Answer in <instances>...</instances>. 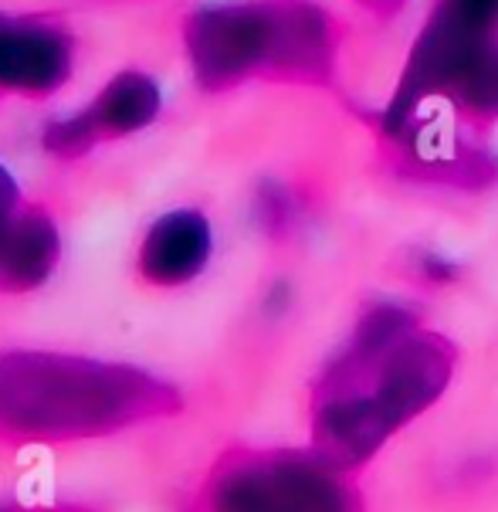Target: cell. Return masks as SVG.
Masks as SVG:
<instances>
[{
  "label": "cell",
  "mask_w": 498,
  "mask_h": 512,
  "mask_svg": "<svg viewBox=\"0 0 498 512\" xmlns=\"http://www.w3.org/2000/svg\"><path fill=\"white\" fill-rule=\"evenodd\" d=\"M458 350L414 306L380 299L360 312L312 394V448L360 472L410 421L448 394Z\"/></svg>",
  "instance_id": "cell-1"
},
{
  "label": "cell",
  "mask_w": 498,
  "mask_h": 512,
  "mask_svg": "<svg viewBox=\"0 0 498 512\" xmlns=\"http://www.w3.org/2000/svg\"><path fill=\"white\" fill-rule=\"evenodd\" d=\"M180 411V394L150 370L72 353H0V438H102Z\"/></svg>",
  "instance_id": "cell-2"
},
{
  "label": "cell",
  "mask_w": 498,
  "mask_h": 512,
  "mask_svg": "<svg viewBox=\"0 0 498 512\" xmlns=\"http://www.w3.org/2000/svg\"><path fill=\"white\" fill-rule=\"evenodd\" d=\"M183 45L204 92L248 78L326 82L336 65V24L312 0H217L187 17Z\"/></svg>",
  "instance_id": "cell-3"
},
{
  "label": "cell",
  "mask_w": 498,
  "mask_h": 512,
  "mask_svg": "<svg viewBox=\"0 0 498 512\" xmlns=\"http://www.w3.org/2000/svg\"><path fill=\"white\" fill-rule=\"evenodd\" d=\"M353 472L316 448H265L224 458L207 485V512H363Z\"/></svg>",
  "instance_id": "cell-4"
},
{
  "label": "cell",
  "mask_w": 498,
  "mask_h": 512,
  "mask_svg": "<svg viewBox=\"0 0 498 512\" xmlns=\"http://www.w3.org/2000/svg\"><path fill=\"white\" fill-rule=\"evenodd\" d=\"M492 48H498V0H434L410 45L380 123L404 136L427 102L444 99Z\"/></svg>",
  "instance_id": "cell-5"
},
{
  "label": "cell",
  "mask_w": 498,
  "mask_h": 512,
  "mask_svg": "<svg viewBox=\"0 0 498 512\" xmlns=\"http://www.w3.org/2000/svg\"><path fill=\"white\" fill-rule=\"evenodd\" d=\"M160 109V85L146 72L126 68V72L112 75L85 109L48 123L45 133H41V143H45L48 153L72 160V156H85L102 140H119V136L146 129L150 123H156Z\"/></svg>",
  "instance_id": "cell-6"
},
{
  "label": "cell",
  "mask_w": 498,
  "mask_h": 512,
  "mask_svg": "<svg viewBox=\"0 0 498 512\" xmlns=\"http://www.w3.org/2000/svg\"><path fill=\"white\" fill-rule=\"evenodd\" d=\"M75 41L38 14H0V92L45 99L72 78Z\"/></svg>",
  "instance_id": "cell-7"
},
{
  "label": "cell",
  "mask_w": 498,
  "mask_h": 512,
  "mask_svg": "<svg viewBox=\"0 0 498 512\" xmlns=\"http://www.w3.org/2000/svg\"><path fill=\"white\" fill-rule=\"evenodd\" d=\"M214 255V228L194 207H180L150 224L139 248V275L160 289L194 282Z\"/></svg>",
  "instance_id": "cell-8"
},
{
  "label": "cell",
  "mask_w": 498,
  "mask_h": 512,
  "mask_svg": "<svg viewBox=\"0 0 498 512\" xmlns=\"http://www.w3.org/2000/svg\"><path fill=\"white\" fill-rule=\"evenodd\" d=\"M61 234L51 214L24 207L0 248V292H31L58 268Z\"/></svg>",
  "instance_id": "cell-9"
},
{
  "label": "cell",
  "mask_w": 498,
  "mask_h": 512,
  "mask_svg": "<svg viewBox=\"0 0 498 512\" xmlns=\"http://www.w3.org/2000/svg\"><path fill=\"white\" fill-rule=\"evenodd\" d=\"M448 102L458 106L465 116L478 119V123H495L498 119V48L488 51L482 62L454 85Z\"/></svg>",
  "instance_id": "cell-10"
},
{
  "label": "cell",
  "mask_w": 498,
  "mask_h": 512,
  "mask_svg": "<svg viewBox=\"0 0 498 512\" xmlns=\"http://www.w3.org/2000/svg\"><path fill=\"white\" fill-rule=\"evenodd\" d=\"M21 211V187H17L14 173L0 163V248H4L7 234H11L17 218H21Z\"/></svg>",
  "instance_id": "cell-11"
},
{
  "label": "cell",
  "mask_w": 498,
  "mask_h": 512,
  "mask_svg": "<svg viewBox=\"0 0 498 512\" xmlns=\"http://www.w3.org/2000/svg\"><path fill=\"white\" fill-rule=\"evenodd\" d=\"M421 272H424V279L434 282V285L458 279V265H454L451 258L438 255V251H427V255H421Z\"/></svg>",
  "instance_id": "cell-12"
},
{
  "label": "cell",
  "mask_w": 498,
  "mask_h": 512,
  "mask_svg": "<svg viewBox=\"0 0 498 512\" xmlns=\"http://www.w3.org/2000/svg\"><path fill=\"white\" fill-rule=\"evenodd\" d=\"M360 4H363V7H373V11H383V14H387V11H397V7L404 4V0H360Z\"/></svg>",
  "instance_id": "cell-13"
},
{
  "label": "cell",
  "mask_w": 498,
  "mask_h": 512,
  "mask_svg": "<svg viewBox=\"0 0 498 512\" xmlns=\"http://www.w3.org/2000/svg\"><path fill=\"white\" fill-rule=\"evenodd\" d=\"M0 512H4V509H0Z\"/></svg>",
  "instance_id": "cell-14"
}]
</instances>
